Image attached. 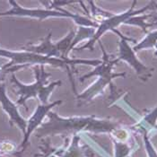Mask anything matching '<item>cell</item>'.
Returning a JSON list of instances; mask_svg holds the SVG:
<instances>
[{
  "label": "cell",
  "instance_id": "obj_3",
  "mask_svg": "<svg viewBox=\"0 0 157 157\" xmlns=\"http://www.w3.org/2000/svg\"><path fill=\"white\" fill-rule=\"evenodd\" d=\"M116 145V155L115 157H127L130 153V148L127 144L121 142H115Z\"/></svg>",
  "mask_w": 157,
  "mask_h": 157
},
{
  "label": "cell",
  "instance_id": "obj_6",
  "mask_svg": "<svg viewBox=\"0 0 157 157\" xmlns=\"http://www.w3.org/2000/svg\"><path fill=\"white\" fill-rule=\"evenodd\" d=\"M147 17L152 19V22L150 24H146V28L147 27H153V28H157V13H153L151 14H146Z\"/></svg>",
  "mask_w": 157,
  "mask_h": 157
},
{
  "label": "cell",
  "instance_id": "obj_1",
  "mask_svg": "<svg viewBox=\"0 0 157 157\" xmlns=\"http://www.w3.org/2000/svg\"><path fill=\"white\" fill-rule=\"evenodd\" d=\"M120 50H121V55L120 58L118 59L119 60H125L128 62L134 68L136 71L137 75L142 78H147L151 75V74L149 73V69L144 66L142 63H140L139 61L136 59L135 54H134V50L128 46V44L127 43V41L125 40V38H122V40L121 41L120 44Z\"/></svg>",
  "mask_w": 157,
  "mask_h": 157
},
{
  "label": "cell",
  "instance_id": "obj_5",
  "mask_svg": "<svg viewBox=\"0 0 157 157\" xmlns=\"http://www.w3.org/2000/svg\"><path fill=\"white\" fill-rule=\"evenodd\" d=\"M157 120V108L154 109V111L152 113H150L149 115H147L145 118V121L147 122L149 125H151L152 127L155 126V121Z\"/></svg>",
  "mask_w": 157,
  "mask_h": 157
},
{
  "label": "cell",
  "instance_id": "obj_4",
  "mask_svg": "<svg viewBox=\"0 0 157 157\" xmlns=\"http://www.w3.org/2000/svg\"><path fill=\"white\" fill-rule=\"evenodd\" d=\"M144 139H145V149H146V152H147V155L149 157H157V153L155 152V148L153 147V145H151L147 136L145 135L144 136Z\"/></svg>",
  "mask_w": 157,
  "mask_h": 157
},
{
  "label": "cell",
  "instance_id": "obj_7",
  "mask_svg": "<svg viewBox=\"0 0 157 157\" xmlns=\"http://www.w3.org/2000/svg\"><path fill=\"white\" fill-rule=\"evenodd\" d=\"M155 47L156 48V51L155 52V56H156V57H157V43H156V44H155Z\"/></svg>",
  "mask_w": 157,
  "mask_h": 157
},
{
  "label": "cell",
  "instance_id": "obj_2",
  "mask_svg": "<svg viewBox=\"0 0 157 157\" xmlns=\"http://www.w3.org/2000/svg\"><path fill=\"white\" fill-rule=\"evenodd\" d=\"M156 43H157V32H154V33H149L142 42H140L139 44H137V45L134 48V50H135V51H136V50L143 49V48H152V47H154Z\"/></svg>",
  "mask_w": 157,
  "mask_h": 157
}]
</instances>
